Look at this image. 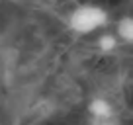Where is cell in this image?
<instances>
[{
  "label": "cell",
  "instance_id": "cell-1",
  "mask_svg": "<svg viewBox=\"0 0 133 125\" xmlns=\"http://www.w3.org/2000/svg\"><path fill=\"white\" fill-rule=\"evenodd\" d=\"M110 20V14L106 8L98 4H80L69 14V27L71 31L78 35H88V33H94L98 29L106 27Z\"/></svg>",
  "mask_w": 133,
  "mask_h": 125
},
{
  "label": "cell",
  "instance_id": "cell-2",
  "mask_svg": "<svg viewBox=\"0 0 133 125\" xmlns=\"http://www.w3.org/2000/svg\"><path fill=\"white\" fill-rule=\"evenodd\" d=\"M88 112H90V115L94 117L98 123L114 119V108L106 98H94V100L88 104Z\"/></svg>",
  "mask_w": 133,
  "mask_h": 125
},
{
  "label": "cell",
  "instance_id": "cell-3",
  "mask_svg": "<svg viewBox=\"0 0 133 125\" xmlns=\"http://www.w3.org/2000/svg\"><path fill=\"white\" fill-rule=\"evenodd\" d=\"M114 35L117 37V41L129 45V43L133 41V18L131 16L121 18V20L117 22V27H116V33Z\"/></svg>",
  "mask_w": 133,
  "mask_h": 125
},
{
  "label": "cell",
  "instance_id": "cell-4",
  "mask_svg": "<svg viewBox=\"0 0 133 125\" xmlns=\"http://www.w3.org/2000/svg\"><path fill=\"white\" fill-rule=\"evenodd\" d=\"M98 49L102 51V53H112V51H116V47H117V37L114 33H102L98 37Z\"/></svg>",
  "mask_w": 133,
  "mask_h": 125
}]
</instances>
